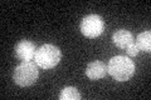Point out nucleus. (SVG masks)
<instances>
[{"mask_svg": "<svg viewBox=\"0 0 151 100\" xmlns=\"http://www.w3.org/2000/svg\"><path fill=\"white\" fill-rule=\"evenodd\" d=\"M107 73L117 82H127L135 74V64L127 56L116 55L108 61Z\"/></svg>", "mask_w": 151, "mask_h": 100, "instance_id": "nucleus-1", "label": "nucleus"}, {"mask_svg": "<svg viewBox=\"0 0 151 100\" xmlns=\"http://www.w3.org/2000/svg\"><path fill=\"white\" fill-rule=\"evenodd\" d=\"M62 53L58 46L53 44H44L37 50L35 64L42 69H53L59 64Z\"/></svg>", "mask_w": 151, "mask_h": 100, "instance_id": "nucleus-2", "label": "nucleus"}, {"mask_svg": "<svg viewBox=\"0 0 151 100\" xmlns=\"http://www.w3.org/2000/svg\"><path fill=\"white\" fill-rule=\"evenodd\" d=\"M37 64L32 61H22L13 73V80L14 83L19 87H30L39 77Z\"/></svg>", "mask_w": 151, "mask_h": 100, "instance_id": "nucleus-3", "label": "nucleus"}, {"mask_svg": "<svg viewBox=\"0 0 151 100\" xmlns=\"http://www.w3.org/2000/svg\"><path fill=\"white\" fill-rule=\"evenodd\" d=\"M103 30H105V21L97 14H91L82 19L81 33L88 39L98 38L103 33Z\"/></svg>", "mask_w": 151, "mask_h": 100, "instance_id": "nucleus-4", "label": "nucleus"}, {"mask_svg": "<svg viewBox=\"0 0 151 100\" xmlns=\"http://www.w3.org/2000/svg\"><path fill=\"white\" fill-rule=\"evenodd\" d=\"M37 48L35 44L32 43L30 40H20L19 43H17L15 48H14V53L15 56L22 60V61H30L35 58L37 54Z\"/></svg>", "mask_w": 151, "mask_h": 100, "instance_id": "nucleus-5", "label": "nucleus"}, {"mask_svg": "<svg viewBox=\"0 0 151 100\" xmlns=\"http://www.w3.org/2000/svg\"><path fill=\"white\" fill-rule=\"evenodd\" d=\"M106 74H107V65L100 60L92 61L86 68V77L91 80L102 79L106 77Z\"/></svg>", "mask_w": 151, "mask_h": 100, "instance_id": "nucleus-6", "label": "nucleus"}, {"mask_svg": "<svg viewBox=\"0 0 151 100\" xmlns=\"http://www.w3.org/2000/svg\"><path fill=\"white\" fill-rule=\"evenodd\" d=\"M112 41H113V44L117 48H120V49H126L130 44L135 43L134 35H132L129 30H125V29L117 30L115 34L112 35Z\"/></svg>", "mask_w": 151, "mask_h": 100, "instance_id": "nucleus-7", "label": "nucleus"}, {"mask_svg": "<svg viewBox=\"0 0 151 100\" xmlns=\"http://www.w3.org/2000/svg\"><path fill=\"white\" fill-rule=\"evenodd\" d=\"M135 44L137 45L140 51H146V53H150L151 51V31L146 30L140 33L136 38Z\"/></svg>", "mask_w": 151, "mask_h": 100, "instance_id": "nucleus-8", "label": "nucleus"}, {"mask_svg": "<svg viewBox=\"0 0 151 100\" xmlns=\"http://www.w3.org/2000/svg\"><path fill=\"white\" fill-rule=\"evenodd\" d=\"M60 100H79L81 99V94L77 90V88L73 87H65L59 94Z\"/></svg>", "mask_w": 151, "mask_h": 100, "instance_id": "nucleus-9", "label": "nucleus"}, {"mask_svg": "<svg viewBox=\"0 0 151 100\" xmlns=\"http://www.w3.org/2000/svg\"><path fill=\"white\" fill-rule=\"evenodd\" d=\"M126 53H127V55L129 56H136L139 53H140V50H139V48H137V45L135 44V43H132V44H130L129 46L126 48Z\"/></svg>", "mask_w": 151, "mask_h": 100, "instance_id": "nucleus-10", "label": "nucleus"}]
</instances>
